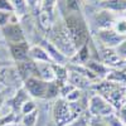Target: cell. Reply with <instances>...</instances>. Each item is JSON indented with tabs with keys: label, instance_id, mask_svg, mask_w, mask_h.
Masks as SVG:
<instances>
[{
	"label": "cell",
	"instance_id": "1",
	"mask_svg": "<svg viewBox=\"0 0 126 126\" xmlns=\"http://www.w3.org/2000/svg\"><path fill=\"white\" fill-rule=\"evenodd\" d=\"M63 24L76 49H79L88 43L90 30L86 20L81 15V12H66L63 16Z\"/></svg>",
	"mask_w": 126,
	"mask_h": 126
},
{
	"label": "cell",
	"instance_id": "2",
	"mask_svg": "<svg viewBox=\"0 0 126 126\" xmlns=\"http://www.w3.org/2000/svg\"><path fill=\"white\" fill-rule=\"evenodd\" d=\"M49 32V35H48V40L53 44L61 53L67 57L68 59H71L73 56L76 54L77 49L73 46L72 40L69 38V34L64 27V24L59 23V24H54L52 25V28L48 30Z\"/></svg>",
	"mask_w": 126,
	"mask_h": 126
},
{
	"label": "cell",
	"instance_id": "3",
	"mask_svg": "<svg viewBox=\"0 0 126 126\" xmlns=\"http://www.w3.org/2000/svg\"><path fill=\"white\" fill-rule=\"evenodd\" d=\"M52 119L56 126H64L68 122L77 119L71 110V105L66 98H56L52 106Z\"/></svg>",
	"mask_w": 126,
	"mask_h": 126
},
{
	"label": "cell",
	"instance_id": "4",
	"mask_svg": "<svg viewBox=\"0 0 126 126\" xmlns=\"http://www.w3.org/2000/svg\"><path fill=\"white\" fill-rule=\"evenodd\" d=\"M88 111L92 116L106 117L111 113H115V107L101 94H93L88 101Z\"/></svg>",
	"mask_w": 126,
	"mask_h": 126
},
{
	"label": "cell",
	"instance_id": "5",
	"mask_svg": "<svg viewBox=\"0 0 126 126\" xmlns=\"http://www.w3.org/2000/svg\"><path fill=\"white\" fill-rule=\"evenodd\" d=\"M23 88L27 91V93L30 97L46 100L48 82L40 79L38 77H29L25 81H23Z\"/></svg>",
	"mask_w": 126,
	"mask_h": 126
},
{
	"label": "cell",
	"instance_id": "6",
	"mask_svg": "<svg viewBox=\"0 0 126 126\" xmlns=\"http://www.w3.org/2000/svg\"><path fill=\"white\" fill-rule=\"evenodd\" d=\"M96 37L100 40V43H102L105 46V48H116L121 42L126 38V35L119 34L113 28L97 30Z\"/></svg>",
	"mask_w": 126,
	"mask_h": 126
},
{
	"label": "cell",
	"instance_id": "7",
	"mask_svg": "<svg viewBox=\"0 0 126 126\" xmlns=\"http://www.w3.org/2000/svg\"><path fill=\"white\" fill-rule=\"evenodd\" d=\"M1 32L5 40L9 44H16V43L27 42L24 32L18 23H8L6 25L1 27Z\"/></svg>",
	"mask_w": 126,
	"mask_h": 126
},
{
	"label": "cell",
	"instance_id": "8",
	"mask_svg": "<svg viewBox=\"0 0 126 126\" xmlns=\"http://www.w3.org/2000/svg\"><path fill=\"white\" fill-rule=\"evenodd\" d=\"M116 19H117V18L115 16L113 13L101 9L100 12H97L96 15H94L93 22H94V24H96L97 30H100V29H109V28H112Z\"/></svg>",
	"mask_w": 126,
	"mask_h": 126
},
{
	"label": "cell",
	"instance_id": "9",
	"mask_svg": "<svg viewBox=\"0 0 126 126\" xmlns=\"http://www.w3.org/2000/svg\"><path fill=\"white\" fill-rule=\"evenodd\" d=\"M15 68L22 81H25L29 77H37V63L30 58L23 62H16Z\"/></svg>",
	"mask_w": 126,
	"mask_h": 126
},
{
	"label": "cell",
	"instance_id": "10",
	"mask_svg": "<svg viewBox=\"0 0 126 126\" xmlns=\"http://www.w3.org/2000/svg\"><path fill=\"white\" fill-rule=\"evenodd\" d=\"M0 83L4 86H15L16 83H23L15 67H5L0 69Z\"/></svg>",
	"mask_w": 126,
	"mask_h": 126
},
{
	"label": "cell",
	"instance_id": "11",
	"mask_svg": "<svg viewBox=\"0 0 126 126\" xmlns=\"http://www.w3.org/2000/svg\"><path fill=\"white\" fill-rule=\"evenodd\" d=\"M29 46L27 42L16 44H9V52L10 56L15 62H23L29 59Z\"/></svg>",
	"mask_w": 126,
	"mask_h": 126
},
{
	"label": "cell",
	"instance_id": "12",
	"mask_svg": "<svg viewBox=\"0 0 126 126\" xmlns=\"http://www.w3.org/2000/svg\"><path fill=\"white\" fill-rule=\"evenodd\" d=\"M40 46L46 49V52L48 53V56H49V58H50L52 63H58V64H66V63L68 62V58L63 56V54L61 53V52H59V50H58L53 44H52L48 39H43V40H42Z\"/></svg>",
	"mask_w": 126,
	"mask_h": 126
},
{
	"label": "cell",
	"instance_id": "13",
	"mask_svg": "<svg viewBox=\"0 0 126 126\" xmlns=\"http://www.w3.org/2000/svg\"><path fill=\"white\" fill-rule=\"evenodd\" d=\"M97 5L100 9L107 10L113 14L126 12V0H98Z\"/></svg>",
	"mask_w": 126,
	"mask_h": 126
},
{
	"label": "cell",
	"instance_id": "14",
	"mask_svg": "<svg viewBox=\"0 0 126 126\" xmlns=\"http://www.w3.org/2000/svg\"><path fill=\"white\" fill-rule=\"evenodd\" d=\"M37 63V77L46 82H52L54 79V72L49 62H35Z\"/></svg>",
	"mask_w": 126,
	"mask_h": 126
},
{
	"label": "cell",
	"instance_id": "15",
	"mask_svg": "<svg viewBox=\"0 0 126 126\" xmlns=\"http://www.w3.org/2000/svg\"><path fill=\"white\" fill-rule=\"evenodd\" d=\"M68 82L72 83V85L78 90L86 88V87L90 86V79L87 77H85L83 75H81V73L76 72V71H69L68 72Z\"/></svg>",
	"mask_w": 126,
	"mask_h": 126
},
{
	"label": "cell",
	"instance_id": "16",
	"mask_svg": "<svg viewBox=\"0 0 126 126\" xmlns=\"http://www.w3.org/2000/svg\"><path fill=\"white\" fill-rule=\"evenodd\" d=\"M29 58L34 62H49V63H52L48 53L40 44L33 46V47L29 48Z\"/></svg>",
	"mask_w": 126,
	"mask_h": 126
},
{
	"label": "cell",
	"instance_id": "17",
	"mask_svg": "<svg viewBox=\"0 0 126 126\" xmlns=\"http://www.w3.org/2000/svg\"><path fill=\"white\" fill-rule=\"evenodd\" d=\"M85 66L93 73L96 77H101V76H107V73L110 72V67H107L106 64H103L101 62H96V61H92V59H88Z\"/></svg>",
	"mask_w": 126,
	"mask_h": 126
},
{
	"label": "cell",
	"instance_id": "18",
	"mask_svg": "<svg viewBox=\"0 0 126 126\" xmlns=\"http://www.w3.org/2000/svg\"><path fill=\"white\" fill-rule=\"evenodd\" d=\"M119 62H122V61L119 58L115 48H105L102 50V63L103 64L110 67V66L119 64Z\"/></svg>",
	"mask_w": 126,
	"mask_h": 126
},
{
	"label": "cell",
	"instance_id": "19",
	"mask_svg": "<svg viewBox=\"0 0 126 126\" xmlns=\"http://www.w3.org/2000/svg\"><path fill=\"white\" fill-rule=\"evenodd\" d=\"M52 68L54 72V79L58 83H63L68 81V68L66 64H58V63H52Z\"/></svg>",
	"mask_w": 126,
	"mask_h": 126
},
{
	"label": "cell",
	"instance_id": "20",
	"mask_svg": "<svg viewBox=\"0 0 126 126\" xmlns=\"http://www.w3.org/2000/svg\"><path fill=\"white\" fill-rule=\"evenodd\" d=\"M10 5L13 8V12L18 16H23L28 13V5L25 3V0H9Z\"/></svg>",
	"mask_w": 126,
	"mask_h": 126
},
{
	"label": "cell",
	"instance_id": "21",
	"mask_svg": "<svg viewBox=\"0 0 126 126\" xmlns=\"http://www.w3.org/2000/svg\"><path fill=\"white\" fill-rule=\"evenodd\" d=\"M38 23L40 25V28H43L44 30H49L53 25V16L49 15L48 13L40 10L38 14Z\"/></svg>",
	"mask_w": 126,
	"mask_h": 126
},
{
	"label": "cell",
	"instance_id": "22",
	"mask_svg": "<svg viewBox=\"0 0 126 126\" xmlns=\"http://www.w3.org/2000/svg\"><path fill=\"white\" fill-rule=\"evenodd\" d=\"M38 117H39L38 109L34 110L33 112H30V113L23 115V117H22V126H35L37 121H38Z\"/></svg>",
	"mask_w": 126,
	"mask_h": 126
},
{
	"label": "cell",
	"instance_id": "23",
	"mask_svg": "<svg viewBox=\"0 0 126 126\" xmlns=\"http://www.w3.org/2000/svg\"><path fill=\"white\" fill-rule=\"evenodd\" d=\"M107 79L113 83H125L126 82V73L124 71H111L107 73Z\"/></svg>",
	"mask_w": 126,
	"mask_h": 126
},
{
	"label": "cell",
	"instance_id": "24",
	"mask_svg": "<svg viewBox=\"0 0 126 126\" xmlns=\"http://www.w3.org/2000/svg\"><path fill=\"white\" fill-rule=\"evenodd\" d=\"M101 119H102L103 124L106 125V126H126V125L119 119V116H117L116 113H111V115H109V116L101 117Z\"/></svg>",
	"mask_w": 126,
	"mask_h": 126
},
{
	"label": "cell",
	"instance_id": "25",
	"mask_svg": "<svg viewBox=\"0 0 126 126\" xmlns=\"http://www.w3.org/2000/svg\"><path fill=\"white\" fill-rule=\"evenodd\" d=\"M58 0H42L40 3V10L48 13L49 15L53 16V12H54V8L57 5Z\"/></svg>",
	"mask_w": 126,
	"mask_h": 126
},
{
	"label": "cell",
	"instance_id": "26",
	"mask_svg": "<svg viewBox=\"0 0 126 126\" xmlns=\"http://www.w3.org/2000/svg\"><path fill=\"white\" fill-rule=\"evenodd\" d=\"M20 112H22V115H25V113H30L33 112L34 110H37V105L34 101L32 100H27L24 103H22V106H20Z\"/></svg>",
	"mask_w": 126,
	"mask_h": 126
},
{
	"label": "cell",
	"instance_id": "27",
	"mask_svg": "<svg viewBox=\"0 0 126 126\" xmlns=\"http://www.w3.org/2000/svg\"><path fill=\"white\" fill-rule=\"evenodd\" d=\"M112 28L116 30L119 34L126 35V19H116Z\"/></svg>",
	"mask_w": 126,
	"mask_h": 126
},
{
	"label": "cell",
	"instance_id": "28",
	"mask_svg": "<svg viewBox=\"0 0 126 126\" xmlns=\"http://www.w3.org/2000/svg\"><path fill=\"white\" fill-rule=\"evenodd\" d=\"M66 9L67 12H81L79 0H66Z\"/></svg>",
	"mask_w": 126,
	"mask_h": 126
},
{
	"label": "cell",
	"instance_id": "29",
	"mask_svg": "<svg viewBox=\"0 0 126 126\" xmlns=\"http://www.w3.org/2000/svg\"><path fill=\"white\" fill-rule=\"evenodd\" d=\"M115 50H116L119 58L124 62V61L126 59V38L121 42V43H120L116 48H115Z\"/></svg>",
	"mask_w": 126,
	"mask_h": 126
},
{
	"label": "cell",
	"instance_id": "30",
	"mask_svg": "<svg viewBox=\"0 0 126 126\" xmlns=\"http://www.w3.org/2000/svg\"><path fill=\"white\" fill-rule=\"evenodd\" d=\"M79 97H81V90L73 88V90L67 94V96H66V100H67L68 102H78Z\"/></svg>",
	"mask_w": 126,
	"mask_h": 126
},
{
	"label": "cell",
	"instance_id": "31",
	"mask_svg": "<svg viewBox=\"0 0 126 126\" xmlns=\"http://www.w3.org/2000/svg\"><path fill=\"white\" fill-rule=\"evenodd\" d=\"M13 15V12H1L0 10V28L10 23V18Z\"/></svg>",
	"mask_w": 126,
	"mask_h": 126
},
{
	"label": "cell",
	"instance_id": "32",
	"mask_svg": "<svg viewBox=\"0 0 126 126\" xmlns=\"http://www.w3.org/2000/svg\"><path fill=\"white\" fill-rule=\"evenodd\" d=\"M117 116H119V119L126 125V105H124L122 107H120L119 110H117Z\"/></svg>",
	"mask_w": 126,
	"mask_h": 126
},
{
	"label": "cell",
	"instance_id": "33",
	"mask_svg": "<svg viewBox=\"0 0 126 126\" xmlns=\"http://www.w3.org/2000/svg\"><path fill=\"white\" fill-rule=\"evenodd\" d=\"M64 126H88V125H87L85 121H83L82 117H77V119H75L73 121L68 122V124L64 125Z\"/></svg>",
	"mask_w": 126,
	"mask_h": 126
},
{
	"label": "cell",
	"instance_id": "34",
	"mask_svg": "<svg viewBox=\"0 0 126 126\" xmlns=\"http://www.w3.org/2000/svg\"><path fill=\"white\" fill-rule=\"evenodd\" d=\"M28 8H37L40 3V0H25Z\"/></svg>",
	"mask_w": 126,
	"mask_h": 126
},
{
	"label": "cell",
	"instance_id": "35",
	"mask_svg": "<svg viewBox=\"0 0 126 126\" xmlns=\"http://www.w3.org/2000/svg\"><path fill=\"white\" fill-rule=\"evenodd\" d=\"M90 1H97V0H90Z\"/></svg>",
	"mask_w": 126,
	"mask_h": 126
},
{
	"label": "cell",
	"instance_id": "36",
	"mask_svg": "<svg viewBox=\"0 0 126 126\" xmlns=\"http://www.w3.org/2000/svg\"><path fill=\"white\" fill-rule=\"evenodd\" d=\"M125 96H126V90H125Z\"/></svg>",
	"mask_w": 126,
	"mask_h": 126
},
{
	"label": "cell",
	"instance_id": "37",
	"mask_svg": "<svg viewBox=\"0 0 126 126\" xmlns=\"http://www.w3.org/2000/svg\"><path fill=\"white\" fill-rule=\"evenodd\" d=\"M124 62H125V63H126V59H125V61H124Z\"/></svg>",
	"mask_w": 126,
	"mask_h": 126
},
{
	"label": "cell",
	"instance_id": "38",
	"mask_svg": "<svg viewBox=\"0 0 126 126\" xmlns=\"http://www.w3.org/2000/svg\"><path fill=\"white\" fill-rule=\"evenodd\" d=\"M97 1H98V0H97Z\"/></svg>",
	"mask_w": 126,
	"mask_h": 126
}]
</instances>
